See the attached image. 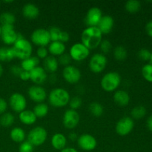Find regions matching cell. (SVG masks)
<instances>
[{
    "instance_id": "17",
    "label": "cell",
    "mask_w": 152,
    "mask_h": 152,
    "mask_svg": "<svg viewBox=\"0 0 152 152\" xmlns=\"http://www.w3.org/2000/svg\"><path fill=\"white\" fill-rule=\"evenodd\" d=\"M48 79V74L42 66H37L30 71V80L37 86H41Z\"/></svg>"
},
{
    "instance_id": "5",
    "label": "cell",
    "mask_w": 152,
    "mask_h": 152,
    "mask_svg": "<svg viewBox=\"0 0 152 152\" xmlns=\"http://www.w3.org/2000/svg\"><path fill=\"white\" fill-rule=\"evenodd\" d=\"M48 138V132L45 128L37 126L31 129L28 134V141L34 146H40L45 142Z\"/></svg>"
},
{
    "instance_id": "53",
    "label": "cell",
    "mask_w": 152,
    "mask_h": 152,
    "mask_svg": "<svg viewBox=\"0 0 152 152\" xmlns=\"http://www.w3.org/2000/svg\"><path fill=\"white\" fill-rule=\"evenodd\" d=\"M150 62H151V64H152V52L151 53V58H150Z\"/></svg>"
},
{
    "instance_id": "23",
    "label": "cell",
    "mask_w": 152,
    "mask_h": 152,
    "mask_svg": "<svg viewBox=\"0 0 152 152\" xmlns=\"http://www.w3.org/2000/svg\"><path fill=\"white\" fill-rule=\"evenodd\" d=\"M19 120L22 124L26 126H31L37 122V117L31 110H27L22 111L19 114Z\"/></svg>"
},
{
    "instance_id": "15",
    "label": "cell",
    "mask_w": 152,
    "mask_h": 152,
    "mask_svg": "<svg viewBox=\"0 0 152 152\" xmlns=\"http://www.w3.org/2000/svg\"><path fill=\"white\" fill-rule=\"evenodd\" d=\"M28 94L30 99L36 103H42L47 99L48 94L41 86H32L28 88Z\"/></svg>"
},
{
    "instance_id": "31",
    "label": "cell",
    "mask_w": 152,
    "mask_h": 152,
    "mask_svg": "<svg viewBox=\"0 0 152 152\" xmlns=\"http://www.w3.org/2000/svg\"><path fill=\"white\" fill-rule=\"evenodd\" d=\"M89 111L93 116L96 117H101L104 112L103 106L100 103L96 102H91L88 107Z\"/></svg>"
},
{
    "instance_id": "4",
    "label": "cell",
    "mask_w": 152,
    "mask_h": 152,
    "mask_svg": "<svg viewBox=\"0 0 152 152\" xmlns=\"http://www.w3.org/2000/svg\"><path fill=\"white\" fill-rule=\"evenodd\" d=\"M121 76L116 71H109L104 74L100 81L101 88L106 92H115L121 84Z\"/></svg>"
},
{
    "instance_id": "7",
    "label": "cell",
    "mask_w": 152,
    "mask_h": 152,
    "mask_svg": "<svg viewBox=\"0 0 152 152\" xmlns=\"http://www.w3.org/2000/svg\"><path fill=\"white\" fill-rule=\"evenodd\" d=\"M69 55L71 59L76 62H82L90 55V50L82 42L74 43L69 49Z\"/></svg>"
},
{
    "instance_id": "24",
    "label": "cell",
    "mask_w": 152,
    "mask_h": 152,
    "mask_svg": "<svg viewBox=\"0 0 152 152\" xmlns=\"http://www.w3.org/2000/svg\"><path fill=\"white\" fill-rule=\"evenodd\" d=\"M43 68L46 72L54 74L59 68V62L56 57L52 56H48L44 59L43 62Z\"/></svg>"
},
{
    "instance_id": "2",
    "label": "cell",
    "mask_w": 152,
    "mask_h": 152,
    "mask_svg": "<svg viewBox=\"0 0 152 152\" xmlns=\"http://www.w3.org/2000/svg\"><path fill=\"white\" fill-rule=\"evenodd\" d=\"M12 50L15 58L24 60L31 56L33 53V46L30 41L24 38L22 34H18V39L12 46Z\"/></svg>"
},
{
    "instance_id": "32",
    "label": "cell",
    "mask_w": 152,
    "mask_h": 152,
    "mask_svg": "<svg viewBox=\"0 0 152 152\" xmlns=\"http://www.w3.org/2000/svg\"><path fill=\"white\" fill-rule=\"evenodd\" d=\"M16 22V17L14 15L10 12H4L0 14V23L1 25H12Z\"/></svg>"
},
{
    "instance_id": "22",
    "label": "cell",
    "mask_w": 152,
    "mask_h": 152,
    "mask_svg": "<svg viewBox=\"0 0 152 152\" xmlns=\"http://www.w3.org/2000/svg\"><path fill=\"white\" fill-rule=\"evenodd\" d=\"M114 102L117 105L121 107H125L128 105L130 102V96L127 91L123 90H117L113 96Z\"/></svg>"
},
{
    "instance_id": "42",
    "label": "cell",
    "mask_w": 152,
    "mask_h": 152,
    "mask_svg": "<svg viewBox=\"0 0 152 152\" xmlns=\"http://www.w3.org/2000/svg\"><path fill=\"white\" fill-rule=\"evenodd\" d=\"M48 50L46 47H39L37 50V57L44 60L48 56Z\"/></svg>"
},
{
    "instance_id": "36",
    "label": "cell",
    "mask_w": 152,
    "mask_h": 152,
    "mask_svg": "<svg viewBox=\"0 0 152 152\" xmlns=\"http://www.w3.org/2000/svg\"><path fill=\"white\" fill-rule=\"evenodd\" d=\"M49 34H50V37L51 42H56L59 41V37L62 31L60 28H57V27H52L48 30Z\"/></svg>"
},
{
    "instance_id": "39",
    "label": "cell",
    "mask_w": 152,
    "mask_h": 152,
    "mask_svg": "<svg viewBox=\"0 0 152 152\" xmlns=\"http://www.w3.org/2000/svg\"><path fill=\"white\" fill-rule=\"evenodd\" d=\"M34 146L28 140H25L19 145V152H34Z\"/></svg>"
},
{
    "instance_id": "54",
    "label": "cell",
    "mask_w": 152,
    "mask_h": 152,
    "mask_svg": "<svg viewBox=\"0 0 152 152\" xmlns=\"http://www.w3.org/2000/svg\"><path fill=\"white\" fill-rule=\"evenodd\" d=\"M1 25H0V37H1Z\"/></svg>"
},
{
    "instance_id": "28",
    "label": "cell",
    "mask_w": 152,
    "mask_h": 152,
    "mask_svg": "<svg viewBox=\"0 0 152 152\" xmlns=\"http://www.w3.org/2000/svg\"><path fill=\"white\" fill-rule=\"evenodd\" d=\"M14 58V53L11 48H0V61L1 62H10Z\"/></svg>"
},
{
    "instance_id": "51",
    "label": "cell",
    "mask_w": 152,
    "mask_h": 152,
    "mask_svg": "<svg viewBox=\"0 0 152 152\" xmlns=\"http://www.w3.org/2000/svg\"><path fill=\"white\" fill-rule=\"evenodd\" d=\"M2 74H3V67L2 65H1V63H0V77L2 75Z\"/></svg>"
},
{
    "instance_id": "43",
    "label": "cell",
    "mask_w": 152,
    "mask_h": 152,
    "mask_svg": "<svg viewBox=\"0 0 152 152\" xmlns=\"http://www.w3.org/2000/svg\"><path fill=\"white\" fill-rule=\"evenodd\" d=\"M70 40V34H68V32L66 31H62L61 32L60 37H59V42L62 43H66L68 42V41Z\"/></svg>"
},
{
    "instance_id": "41",
    "label": "cell",
    "mask_w": 152,
    "mask_h": 152,
    "mask_svg": "<svg viewBox=\"0 0 152 152\" xmlns=\"http://www.w3.org/2000/svg\"><path fill=\"white\" fill-rule=\"evenodd\" d=\"M58 62L59 64H61L62 65H63L64 67L68 66L70 65V63L71 62V58L70 56L69 53H64L62 56H59V59H58Z\"/></svg>"
},
{
    "instance_id": "20",
    "label": "cell",
    "mask_w": 152,
    "mask_h": 152,
    "mask_svg": "<svg viewBox=\"0 0 152 152\" xmlns=\"http://www.w3.org/2000/svg\"><path fill=\"white\" fill-rule=\"evenodd\" d=\"M66 50V46L64 43L61 42L59 41L56 42H50L48 45V50L52 56H60L65 53Z\"/></svg>"
},
{
    "instance_id": "47",
    "label": "cell",
    "mask_w": 152,
    "mask_h": 152,
    "mask_svg": "<svg viewBox=\"0 0 152 152\" xmlns=\"http://www.w3.org/2000/svg\"><path fill=\"white\" fill-rule=\"evenodd\" d=\"M145 31L147 34L152 38V20L149 21L145 25Z\"/></svg>"
},
{
    "instance_id": "26",
    "label": "cell",
    "mask_w": 152,
    "mask_h": 152,
    "mask_svg": "<svg viewBox=\"0 0 152 152\" xmlns=\"http://www.w3.org/2000/svg\"><path fill=\"white\" fill-rule=\"evenodd\" d=\"M10 137L13 142L22 143L25 140L26 134L23 129L20 127H15L11 129L10 132Z\"/></svg>"
},
{
    "instance_id": "8",
    "label": "cell",
    "mask_w": 152,
    "mask_h": 152,
    "mask_svg": "<svg viewBox=\"0 0 152 152\" xmlns=\"http://www.w3.org/2000/svg\"><path fill=\"white\" fill-rule=\"evenodd\" d=\"M108 63V59L105 55L102 53H95L91 57L88 66L91 71L94 74L102 73L105 69Z\"/></svg>"
},
{
    "instance_id": "35",
    "label": "cell",
    "mask_w": 152,
    "mask_h": 152,
    "mask_svg": "<svg viewBox=\"0 0 152 152\" xmlns=\"http://www.w3.org/2000/svg\"><path fill=\"white\" fill-rule=\"evenodd\" d=\"M142 77L145 79L146 81L152 83V64H146L142 68Z\"/></svg>"
},
{
    "instance_id": "14",
    "label": "cell",
    "mask_w": 152,
    "mask_h": 152,
    "mask_svg": "<svg viewBox=\"0 0 152 152\" xmlns=\"http://www.w3.org/2000/svg\"><path fill=\"white\" fill-rule=\"evenodd\" d=\"M80 117L79 113L75 110L69 108L66 110L62 117L63 126L68 129H74L78 126Z\"/></svg>"
},
{
    "instance_id": "25",
    "label": "cell",
    "mask_w": 152,
    "mask_h": 152,
    "mask_svg": "<svg viewBox=\"0 0 152 152\" xmlns=\"http://www.w3.org/2000/svg\"><path fill=\"white\" fill-rule=\"evenodd\" d=\"M39 61L40 59L39 58H37V56H31L29 58H27V59H24V60H22L20 64V67L22 68V69L23 71H26L30 72L34 68H35L36 67L39 66Z\"/></svg>"
},
{
    "instance_id": "33",
    "label": "cell",
    "mask_w": 152,
    "mask_h": 152,
    "mask_svg": "<svg viewBox=\"0 0 152 152\" xmlns=\"http://www.w3.org/2000/svg\"><path fill=\"white\" fill-rule=\"evenodd\" d=\"M113 53H114V58H115L116 60L120 61V62L124 61L125 59L127 58L128 56L127 50H126V49L122 45L117 46V47L114 49Z\"/></svg>"
},
{
    "instance_id": "21",
    "label": "cell",
    "mask_w": 152,
    "mask_h": 152,
    "mask_svg": "<svg viewBox=\"0 0 152 152\" xmlns=\"http://www.w3.org/2000/svg\"><path fill=\"white\" fill-rule=\"evenodd\" d=\"M22 14L28 19H35L39 15V9L33 3H27L22 7Z\"/></svg>"
},
{
    "instance_id": "12",
    "label": "cell",
    "mask_w": 152,
    "mask_h": 152,
    "mask_svg": "<svg viewBox=\"0 0 152 152\" xmlns=\"http://www.w3.org/2000/svg\"><path fill=\"white\" fill-rule=\"evenodd\" d=\"M1 37L3 42L7 45H13L18 39V33L15 31L14 26L12 25H1Z\"/></svg>"
},
{
    "instance_id": "1",
    "label": "cell",
    "mask_w": 152,
    "mask_h": 152,
    "mask_svg": "<svg viewBox=\"0 0 152 152\" xmlns=\"http://www.w3.org/2000/svg\"><path fill=\"white\" fill-rule=\"evenodd\" d=\"M102 40V34L97 27H87L81 34V42L89 50L98 48Z\"/></svg>"
},
{
    "instance_id": "9",
    "label": "cell",
    "mask_w": 152,
    "mask_h": 152,
    "mask_svg": "<svg viewBox=\"0 0 152 152\" xmlns=\"http://www.w3.org/2000/svg\"><path fill=\"white\" fill-rule=\"evenodd\" d=\"M134 127V121L130 117H124L118 120L115 126V131L117 134L124 137L129 134Z\"/></svg>"
},
{
    "instance_id": "19",
    "label": "cell",
    "mask_w": 152,
    "mask_h": 152,
    "mask_svg": "<svg viewBox=\"0 0 152 152\" xmlns=\"http://www.w3.org/2000/svg\"><path fill=\"white\" fill-rule=\"evenodd\" d=\"M67 138L65 135L62 133H56L52 136L51 145L54 149L58 150V151H62L64 148H66L67 145Z\"/></svg>"
},
{
    "instance_id": "6",
    "label": "cell",
    "mask_w": 152,
    "mask_h": 152,
    "mask_svg": "<svg viewBox=\"0 0 152 152\" xmlns=\"http://www.w3.org/2000/svg\"><path fill=\"white\" fill-rule=\"evenodd\" d=\"M31 41L33 44L39 47L48 46L51 42L48 30L42 28L34 30L31 35Z\"/></svg>"
},
{
    "instance_id": "16",
    "label": "cell",
    "mask_w": 152,
    "mask_h": 152,
    "mask_svg": "<svg viewBox=\"0 0 152 152\" xmlns=\"http://www.w3.org/2000/svg\"><path fill=\"white\" fill-rule=\"evenodd\" d=\"M102 17L101 9L97 7H91L86 13L85 22L87 27H97Z\"/></svg>"
},
{
    "instance_id": "10",
    "label": "cell",
    "mask_w": 152,
    "mask_h": 152,
    "mask_svg": "<svg viewBox=\"0 0 152 152\" xmlns=\"http://www.w3.org/2000/svg\"><path fill=\"white\" fill-rule=\"evenodd\" d=\"M62 77L68 83L74 85L80 82L81 80L82 74L78 68L70 65L64 67L62 70Z\"/></svg>"
},
{
    "instance_id": "34",
    "label": "cell",
    "mask_w": 152,
    "mask_h": 152,
    "mask_svg": "<svg viewBox=\"0 0 152 152\" xmlns=\"http://www.w3.org/2000/svg\"><path fill=\"white\" fill-rule=\"evenodd\" d=\"M145 114H146V109L142 105L135 106L131 112L132 118L133 120H140L145 117Z\"/></svg>"
},
{
    "instance_id": "37",
    "label": "cell",
    "mask_w": 152,
    "mask_h": 152,
    "mask_svg": "<svg viewBox=\"0 0 152 152\" xmlns=\"http://www.w3.org/2000/svg\"><path fill=\"white\" fill-rule=\"evenodd\" d=\"M99 47H100L101 51L102 52V54L105 55L111 52V49H112V45L109 40L104 39L102 40L100 45H99Z\"/></svg>"
},
{
    "instance_id": "38",
    "label": "cell",
    "mask_w": 152,
    "mask_h": 152,
    "mask_svg": "<svg viewBox=\"0 0 152 152\" xmlns=\"http://www.w3.org/2000/svg\"><path fill=\"white\" fill-rule=\"evenodd\" d=\"M83 104V100L80 96H74L70 99V102L68 105H70V108L73 110L77 111L78 108H80V106Z\"/></svg>"
},
{
    "instance_id": "49",
    "label": "cell",
    "mask_w": 152,
    "mask_h": 152,
    "mask_svg": "<svg viewBox=\"0 0 152 152\" xmlns=\"http://www.w3.org/2000/svg\"><path fill=\"white\" fill-rule=\"evenodd\" d=\"M68 138H69V140H71V141H76L77 140L78 136H77V134L75 132H71V133L68 134Z\"/></svg>"
},
{
    "instance_id": "29",
    "label": "cell",
    "mask_w": 152,
    "mask_h": 152,
    "mask_svg": "<svg viewBox=\"0 0 152 152\" xmlns=\"http://www.w3.org/2000/svg\"><path fill=\"white\" fill-rule=\"evenodd\" d=\"M15 117L13 114L10 112H5L0 117V124L3 127H10L14 123Z\"/></svg>"
},
{
    "instance_id": "48",
    "label": "cell",
    "mask_w": 152,
    "mask_h": 152,
    "mask_svg": "<svg viewBox=\"0 0 152 152\" xmlns=\"http://www.w3.org/2000/svg\"><path fill=\"white\" fill-rule=\"evenodd\" d=\"M146 126L147 128H148V130L152 132V115L150 116V117L147 119Z\"/></svg>"
},
{
    "instance_id": "52",
    "label": "cell",
    "mask_w": 152,
    "mask_h": 152,
    "mask_svg": "<svg viewBox=\"0 0 152 152\" xmlns=\"http://www.w3.org/2000/svg\"><path fill=\"white\" fill-rule=\"evenodd\" d=\"M4 2H5V3H12V2H13V1H4Z\"/></svg>"
},
{
    "instance_id": "3",
    "label": "cell",
    "mask_w": 152,
    "mask_h": 152,
    "mask_svg": "<svg viewBox=\"0 0 152 152\" xmlns=\"http://www.w3.org/2000/svg\"><path fill=\"white\" fill-rule=\"evenodd\" d=\"M48 102L54 108H63L68 105L71 99L70 94L63 88H55L48 95Z\"/></svg>"
},
{
    "instance_id": "46",
    "label": "cell",
    "mask_w": 152,
    "mask_h": 152,
    "mask_svg": "<svg viewBox=\"0 0 152 152\" xmlns=\"http://www.w3.org/2000/svg\"><path fill=\"white\" fill-rule=\"evenodd\" d=\"M19 77L22 81H28V80H30V72L22 70L21 74H19Z\"/></svg>"
},
{
    "instance_id": "44",
    "label": "cell",
    "mask_w": 152,
    "mask_h": 152,
    "mask_svg": "<svg viewBox=\"0 0 152 152\" xmlns=\"http://www.w3.org/2000/svg\"><path fill=\"white\" fill-rule=\"evenodd\" d=\"M7 108V102L3 98L0 97V115L5 113L6 110Z\"/></svg>"
},
{
    "instance_id": "27",
    "label": "cell",
    "mask_w": 152,
    "mask_h": 152,
    "mask_svg": "<svg viewBox=\"0 0 152 152\" xmlns=\"http://www.w3.org/2000/svg\"><path fill=\"white\" fill-rule=\"evenodd\" d=\"M34 114L37 118H43L46 117L47 114H48L49 108L47 104L42 102V103H38L34 106L33 109Z\"/></svg>"
},
{
    "instance_id": "40",
    "label": "cell",
    "mask_w": 152,
    "mask_h": 152,
    "mask_svg": "<svg viewBox=\"0 0 152 152\" xmlns=\"http://www.w3.org/2000/svg\"><path fill=\"white\" fill-rule=\"evenodd\" d=\"M151 52L148 49L142 48L138 52V57L142 61H149L151 58Z\"/></svg>"
},
{
    "instance_id": "13",
    "label": "cell",
    "mask_w": 152,
    "mask_h": 152,
    "mask_svg": "<svg viewBox=\"0 0 152 152\" xmlns=\"http://www.w3.org/2000/svg\"><path fill=\"white\" fill-rule=\"evenodd\" d=\"M78 146L86 151H93L97 145V141L93 135L90 134H83L77 138Z\"/></svg>"
},
{
    "instance_id": "45",
    "label": "cell",
    "mask_w": 152,
    "mask_h": 152,
    "mask_svg": "<svg viewBox=\"0 0 152 152\" xmlns=\"http://www.w3.org/2000/svg\"><path fill=\"white\" fill-rule=\"evenodd\" d=\"M10 71H11V73L14 76H17V77H19V74H20L21 72L22 71V69L20 66L13 65V66H12L11 68H10Z\"/></svg>"
},
{
    "instance_id": "50",
    "label": "cell",
    "mask_w": 152,
    "mask_h": 152,
    "mask_svg": "<svg viewBox=\"0 0 152 152\" xmlns=\"http://www.w3.org/2000/svg\"><path fill=\"white\" fill-rule=\"evenodd\" d=\"M60 152H79L76 148H70V147H68V148H64L63 150L60 151Z\"/></svg>"
},
{
    "instance_id": "18",
    "label": "cell",
    "mask_w": 152,
    "mask_h": 152,
    "mask_svg": "<svg viewBox=\"0 0 152 152\" xmlns=\"http://www.w3.org/2000/svg\"><path fill=\"white\" fill-rule=\"evenodd\" d=\"M114 25V20L110 15L102 16L100 22L98 24L97 28L102 34H108L111 32Z\"/></svg>"
},
{
    "instance_id": "30",
    "label": "cell",
    "mask_w": 152,
    "mask_h": 152,
    "mask_svg": "<svg viewBox=\"0 0 152 152\" xmlns=\"http://www.w3.org/2000/svg\"><path fill=\"white\" fill-rule=\"evenodd\" d=\"M126 11L130 13H136L140 10L141 3L137 0H129L125 4Z\"/></svg>"
},
{
    "instance_id": "11",
    "label": "cell",
    "mask_w": 152,
    "mask_h": 152,
    "mask_svg": "<svg viewBox=\"0 0 152 152\" xmlns=\"http://www.w3.org/2000/svg\"><path fill=\"white\" fill-rule=\"evenodd\" d=\"M9 105L11 109L16 113L25 111L27 107V99L21 93H13L9 99Z\"/></svg>"
}]
</instances>
